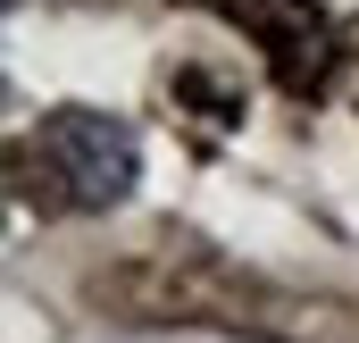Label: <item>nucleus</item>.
Wrapping results in <instances>:
<instances>
[{"mask_svg": "<svg viewBox=\"0 0 359 343\" xmlns=\"http://www.w3.org/2000/svg\"><path fill=\"white\" fill-rule=\"evenodd\" d=\"M34 151H42L50 184H59L76 209H109V201H126L134 176H142V143H134V126H126V117H100V109H50L42 134H34Z\"/></svg>", "mask_w": 359, "mask_h": 343, "instance_id": "nucleus-1", "label": "nucleus"}]
</instances>
